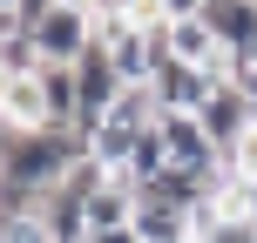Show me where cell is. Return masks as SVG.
<instances>
[{
	"label": "cell",
	"instance_id": "obj_1",
	"mask_svg": "<svg viewBox=\"0 0 257 243\" xmlns=\"http://www.w3.org/2000/svg\"><path fill=\"white\" fill-rule=\"evenodd\" d=\"M27 34H34V54L41 61H54V68H75L81 54H88V41H95V14H81V7H54L48 21H34L27 27Z\"/></svg>",
	"mask_w": 257,
	"mask_h": 243
},
{
	"label": "cell",
	"instance_id": "obj_2",
	"mask_svg": "<svg viewBox=\"0 0 257 243\" xmlns=\"http://www.w3.org/2000/svg\"><path fill=\"white\" fill-rule=\"evenodd\" d=\"M210 88H217V81H210L203 68L176 61V54H163V61H156V75H149V95H156V108H163V115H196V108L210 102Z\"/></svg>",
	"mask_w": 257,
	"mask_h": 243
},
{
	"label": "cell",
	"instance_id": "obj_3",
	"mask_svg": "<svg viewBox=\"0 0 257 243\" xmlns=\"http://www.w3.org/2000/svg\"><path fill=\"white\" fill-rule=\"evenodd\" d=\"M196 122H203V135L217 142V155H230L237 142L257 128V115H250V102H244V88H237V81H217V88H210V102L196 108Z\"/></svg>",
	"mask_w": 257,
	"mask_h": 243
},
{
	"label": "cell",
	"instance_id": "obj_4",
	"mask_svg": "<svg viewBox=\"0 0 257 243\" xmlns=\"http://www.w3.org/2000/svg\"><path fill=\"white\" fill-rule=\"evenodd\" d=\"M156 128H163L169 162H183V169H223L217 142L203 135V122H196V115H156Z\"/></svg>",
	"mask_w": 257,
	"mask_h": 243
},
{
	"label": "cell",
	"instance_id": "obj_5",
	"mask_svg": "<svg viewBox=\"0 0 257 243\" xmlns=\"http://www.w3.org/2000/svg\"><path fill=\"white\" fill-rule=\"evenodd\" d=\"M0 128H7V135H34V128H48L41 68H34V75H14V81H7V95H0Z\"/></svg>",
	"mask_w": 257,
	"mask_h": 243
},
{
	"label": "cell",
	"instance_id": "obj_6",
	"mask_svg": "<svg viewBox=\"0 0 257 243\" xmlns=\"http://www.w3.org/2000/svg\"><path fill=\"white\" fill-rule=\"evenodd\" d=\"M203 21L217 27V41L230 54H250L257 48V0H203Z\"/></svg>",
	"mask_w": 257,
	"mask_h": 243
},
{
	"label": "cell",
	"instance_id": "obj_7",
	"mask_svg": "<svg viewBox=\"0 0 257 243\" xmlns=\"http://www.w3.org/2000/svg\"><path fill=\"white\" fill-rule=\"evenodd\" d=\"M136 236H142V243H196V216H190V209H169V203L136 196Z\"/></svg>",
	"mask_w": 257,
	"mask_h": 243
},
{
	"label": "cell",
	"instance_id": "obj_8",
	"mask_svg": "<svg viewBox=\"0 0 257 243\" xmlns=\"http://www.w3.org/2000/svg\"><path fill=\"white\" fill-rule=\"evenodd\" d=\"M41 102H48V128H75V68L41 61Z\"/></svg>",
	"mask_w": 257,
	"mask_h": 243
},
{
	"label": "cell",
	"instance_id": "obj_9",
	"mask_svg": "<svg viewBox=\"0 0 257 243\" xmlns=\"http://www.w3.org/2000/svg\"><path fill=\"white\" fill-rule=\"evenodd\" d=\"M196 243H257V223L250 216H223L217 203L196 209Z\"/></svg>",
	"mask_w": 257,
	"mask_h": 243
},
{
	"label": "cell",
	"instance_id": "obj_10",
	"mask_svg": "<svg viewBox=\"0 0 257 243\" xmlns=\"http://www.w3.org/2000/svg\"><path fill=\"white\" fill-rule=\"evenodd\" d=\"M0 243H54L41 209H0Z\"/></svg>",
	"mask_w": 257,
	"mask_h": 243
},
{
	"label": "cell",
	"instance_id": "obj_11",
	"mask_svg": "<svg viewBox=\"0 0 257 243\" xmlns=\"http://www.w3.org/2000/svg\"><path fill=\"white\" fill-rule=\"evenodd\" d=\"M223 169H230V176H244V182H257V128H250L244 142H237L230 155H223Z\"/></svg>",
	"mask_w": 257,
	"mask_h": 243
},
{
	"label": "cell",
	"instance_id": "obj_12",
	"mask_svg": "<svg viewBox=\"0 0 257 243\" xmlns=\"http://www.w3.org/2000/svg\"><path fill=\"white\" fill-rule=\"evenodd\" d=\"M88 243H142V236H136V223H122V230H95Z\"/></svg>",
	"mask_w": 257,
	"mask_h": 243
},
{
	"label": "cell",
	"instance_id": "obj_13",
	"mask_svg": "<svg viewBox=\"0 0 257 243\" xmlns=\"http://www.w3.org/2000/svg\"><path fill=\"white\" fill-rule=\"evenodd\" d=\"M156 7H163L169 21H183V14H203V0H156Z\"/></svg>",
	"mask_w": 257,
	"mask_h": 243
},
{
	"label": "cell",
	"instance_id": "obj_14",
	"mask_svg": "<svg viewBox=\"0 0 257 243\" xmlns=\"http://www.w3.org/2000/svg\"><path fill=\"white\" fill-rule=\"evenodd\" d=\"M142 0H95V14H136Z\"/></svg>",
	"mask_w": 257,
	"mask_h": 243
},
{
	"label": "cell",
	"instance_id": "obj_15",
	"mask_svg": "<svg viewBox=\"0 0 257 243\" xmlns=\"http://www.w3.org/2000/svg\"><path fill=\"white\" fill-rule=\"evenodd\" d=\"M244 216L257 223V182H244Z\"/></svg>",
	"mask_w": 257,
	"mask_h": 243
},
{
	"label": "cell",
	"instance_id": "obj_16",
	"mask_svg": "<svg viewBox=\"0 0 257 243\" xmlns=\"http://www.w3.org/2000/svg\"><path fill=\"white\" fill-rule=\"evenodd\" d=\"M14 27H21V21H14V7H0V41H7Z\"/></svg>",
	"mask_w": 257,
	"mask_h": 243
},
{
	"label": "cell",
	"instance_id": "obj_17",
	"mask_svg": "<svg viewBox=\"0 0 257 243\" xmlns=\"http://www.w3.org/2000/svg\"><path fill=\"white\" fill-rule=\"evenodd\" d=\"M244 61H250V68H257V48H250V54H244Z\"/></svg>",
	"mask_w": 257,
	"mask_h": 243
},
{
	"label": "cell",
	"instance_id": "obj_18",
	"mask_svg": "<svg viewBox=\"0 0 257 243\" xmlns=\"http://www.w3.org/2000/svg\"><path fill=\"white\" fill-rule=\"evenodd\" d=\"M0 7H14V0H0Z\"/></svg>",
	"mask_w": 257,
	"mask_h": 243
}]
</instances>
